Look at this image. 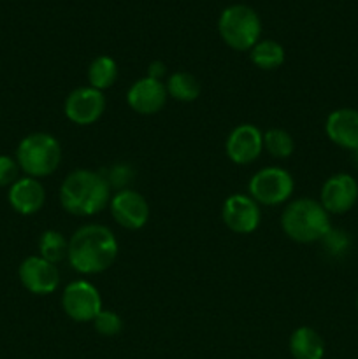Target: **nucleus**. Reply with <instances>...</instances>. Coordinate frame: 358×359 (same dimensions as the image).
<instances>
[{
  "label": "nucleus",
  "mask_w": 358,
  "mask_h": 359,
  "mask_svg": "<svg viewBox=\"0 0 358 359\" xmlns=\"http://www.w3.org/2000/svg\"><path fill=\"white\" fill-rule=\"evenodd\" d=\"M118 256V241L104 224H84L69 241V265L83 276L102 273Z\"/></svg>",
  "instance_id": "obj_1"
},
{
  "label": "nucleus",
  "mask_w": 358,
  "mask_h": 359,
  "mask_svg": "<svg viewBox=\"0 0 358 359\" xmlns=\"http://www.w3.org/2000/svg\"><path fill=\"white\" fill-rule=\"evenodd\" d=\"M111 202V186L100 172L79 168L63 179L60 203L74 216L88 217L102 212Z\"/></svg>",
  "instance_id": "obj_2"
},
{
  "label": "nucleus",
  "mask_w": 358,
  "mask_h": 359,
  "mask_svg": "<svg viewBox=\"0 0 358 359\" xmlns=\"http://www.w3.org/2000/svg\"><path fill=\"white\" fill-rule=\"evenodd\" d=\"M281 226L291 241L300 244L323 241V237L332 230L330 214L318 200L312 198H298L288 203L281 216Z\"/></svg>",
  "instance_id": "obj_3"
},
{
  "label": "nucleus",
  "mask_w": 358,
  "mask_h": 359,
  "mask_svg": "<svg viewBox=\"0 0 358 359\" xmlns=\"http://www.w3.org/2000/svg\"><path fill=\"white\" fill-rule=\"evenodd\" d=\"M16 161L28 177H46L58 168L62 146L49 133H30L18 146Z\"/></svg>",
  "instance_id": "obj_4"
},
{
  "label": "nucleus",
  "mask_w": 358,
  "mask_h": 359,
  "mask_svg": "<svg viewBox=\"0 0 358 359\" xmlns=\"http://www.w3.org/2000/svg\"><path fill=\"white\" fill-rule=\"evenodd\" d=\"M218 30L227 46L235 51H249L262 34V21L258 14L248 6H230L221 13Z\"/></svg>",
  "instance_id": "obj_5"
},
{
  "label": "nucleus",
  "mask_w": 358,
  "mask_h": 359,
  "mask_svg": "<svg viewBox=\"0 0 358 359\" xmlns=\"http://www.w3.org/2000/svg\"><path fill=\"white\" fill-rule=\"evenodd\" d=\"M295 182L288 170L279 167H267L256 172L249 181V196L262 205H279L290 200Z\"/></svg>",
  "instance_id": "obj_6"
},
{
  "label": "nucleus",
  "mask_w": 358,
  "mask_h": 359,
  "mask_svg": "<svg viewBox=\"0 0 358 359\" xmlns=\"http://www.w3.org/2000/svg\"><path fill=\"white\" fill-rule=\"evenodd\" d=\"M62 307L72 321L90 323L102 311L100 293L88 280H74L63 290Z\"/></svg>",
  "instance_id": "obj_7"
},
{
  "label": "nucleus",
  "mask_w": 358,
  "mask_h": 359,
  "mask_svg": "<svg viewBox=\"0 0 358 359\" xmlns=\"http://www.w3.org/2000/svg\"><path fill=\"white\" fill-rule=\"evenodd\" d=\"M221 219L234 233L248 235L258 228L262 212L260 205L249 195H230L221 207Z\"/></svg>",
  "instance_id": "obj_8"
},
{
  "label": "nucleus",
  "mask_w": 358,
  "mask_h": 359,
  "mask_svg": "<svg viewBox=\"0 0 358 359\" xmlns=\"http://www.w3.org/2000/svg\"><path fill=\"white\" fill-rule=\"evenodd\" d=\"M109 210L116 223L126 230H140L150 219V205L146 198L133 189H119L112 195Z\"/></svg>",
  "instance_id": "obj_9"
},
{
  "label": "nucleus",
  "mask_w": 358,
  "mask_h": 359,
  "mask_svg": "<svg viewBox=\"0 0 358 359\" xmlns=\"http://www.w3.org/2000/svg\"><path fill=\"white\" fill-rule=\"evenodd\" d=\"M65 116L76 125L88 126L100 119L105 111V97L100 90L83 86L74 90L65 100Z\"/></svg>",
  "instance_id": "obj_10"
},
{
  "label": "nucleus",
  "mask_w": 358,
  "mask_h": 359,
  "mask_svg": "<svg viewBox=\"0 0 358 359\" xmlns=\"http://www.w3.org/2000/svg\"><path fill=\"white\" fill-rule=\"evenodd\" d=\"M358 200V182L350 174H336L326 179L319 193V203L329 214H346Z\"/></svg>",
  "instance_id": "obj_11"
},
{
  "label": "nucleus",
  "mask_w": 358,
  "mask_h": 359,
  "mask_svg": "<svg viewBox=\"0 0 358 359\" xmlns=\"http://www.w3.org/2000/svg\"><path fill=\"white\" fill-rule=\"evenodd\" d=\"M21 284L34 294H51L60 284V272L56 265L46 262L41 256H28L18 269Z\"/></svg>",
  "instance_id": "obj_12"
},
{
  "label": "nucleus",
  "mask_w": 358,
  "mask_h": 359,
  "mask_svg": "<svg viewBox=\"0 0 358 359\" xmlns=\"http://www.w3.org/2000/svg\"><path fill=\"white\" fill-rule=\"evenodd\" d=\"M225 151L230 161L235 165H249L263 151V133L258 126L249 125V123H242V125L235 126L228 135L227 144H225Z\"/></svg>",
  "instance_id": "obj_13"
},
{
  "label": "nucleus",
  "mask_w": 358,
  "mask_h": 359,
  "mask_svg": "<svg viewBox=\"0 0 358 359\" xmlns=\"http://www.w3.org/2000/svg\"><path fill=\"white\" fill-rule=\"evenodd\" d=\"M167 88L161 81L151 79V77H142L135 81L126 91V102L130 109L137 114L151 116L161 111L167 102Z\"/></svg>",
  "instance_id": "obj_14"
},
{
  "label": "nucleus",
  "mask_w": 358,
  "mask_h": 359,
  "mask_svg": "<svg viewBox=\"0 0 358 359\" xmlns=\"http://www.w3.org/2000/svg\"><path fill=\"white\" fill-rule=\"evenodd\" d=\"M325 133L336 146L358 151V111L351 107L336 109L325 121Z\"/></svg>",
  "instance_id": "obj_15"
},
{
  "label": "nucleus",
  "mask_w": 358,
  "mask_h": 359,
  "mask_svg": "<svg viewBox=\"0 0 358 359\" xmlns=\"http://www.w3.org/2000/svg\"><path fill=\"white\" fill-rule=\"evenodd\" d=\"M46 202L44 186L34 177H21L9 188V203L21 216L39 212Z\"/></svg>",
  "instance_id": "obj_16"
},
{
  "label": "nucleus",
  "mask_w": 358,
  "mask_h": 359,
  "mask_svg": "<svg viewBox=\"0 0 358 359\" xmlns=\"http://www.w3.org/2000/svg\"><path fill=\"white\" fill-rule=\"evenodd\" d=\"M290 353L295 359H323L325 342L316 330L300 326L290 337Z\"/></svg>",
  "instance_id": "obj_17"
},
{
  "label": "nucleus",
  "mask_w": 358,
  "mask_h": 359,
  "mask_svg": "<svg viewBox=\"0 0 358 359\" xmlns=\"http://www.w3.org/2000/svg\"><path fill=\"white\" fill-rule=\"evenodd\" d=\"M118 79V65L111 56H97L88 67V83L95 90H107Z\"/></svg>",
  "instance_id": "obj_18"
},
{
  "label": "nucleus",
  "mask_w": 358,
  "mask_h": 359,
  "mask_svg": "<svg viewBox=\"0 0 358 359\" xmlns=\"http://www.w3.org/2000/svg\"><path fill=\"white\" fill-rule=\"evenodd\" d=\"M251 62L262 70H274L284 63V49L279 42L270 41H258L251 48Z\"/></svg>",
  "instance_id": "obj_19"
},
{
  "label": "nucleus",
  "mask_w": 358,
  "mask_h": 359,
  "mask_svg": "<svg viewBox=\"0 0 358 359\" xmlns=\"http://www.w3.org/2000/svg\"><path fill=\"white\" fill-rule=\"evenodd\" d=\"M167 95L178 102H193L200 95V84L195 76L188 72H175L167 79Z\"/></svg>",
  "instance_id": "obj_20"
},
{
  "label": "nucleus",
  "mask_w": 358,
  "mask_h": 359,
  "mask_svg": "<svg viewBox=\"0 0 358 359\" xmlns=\"http://www.w3.org/2000/svg\"><path fill=\"white\" fill-rule=\"evenodd\" d=\"M67 251H69V241L60 231L48 230L39 238V252H41L39 256L44 258L46 262L53 263V265L65 259Z\"/></svg>",
  "instance_id": "obj_21"
},
{
  "label": "nucleus",
  "mask_w": 358,
  "mask_h": 359,
  "mask_svg": "<svg viewBox=\"0 0 358 359\" xmlns=\"http://www.w3.org/2000/svg\"><path fill=\"white\" fill-rule=\"evenodd\" d=\"M263 149L274 158H288L293 154L295 142L286 130L269 128L263 133Z\"/></svg>",
  "instance_id": "obj_22"
},
{
  "label": "nucleus",
  "mask_w": 358,
  "mask_h": 359,
  "mask_svg": "<svg viewBox=\"0 0 358 359\" xmlns=\"http://www.w3.org/2000/svg\"><path fill=\"white\" fill-rule=\"evenodd\" d=\"M91 323H93L97 333H100L102 337H116L123 330L121 318H119L116 312L104 311V309L98 312L97 318H95Z\"/></svg>",
  "instance_id": "obj_23"
},
{
  "label": "nucleus",
  "mask_w": 358,
  "mask_h": 359,
  "mask_svg": "<svg viewBox=\"0 0 358 359\" xmlns=\"http://www.w3.org/2000/svg\"><path fill=\"white\" fill-rule=\"evenodd\" d=\"M323 244H325L326 251L332 252L333 256L344 255V252L350 249V235L344 233V231L340 230H333L332 228V230L323 237Z\"/></svg>",
  "instance_id": "obj_24"
},
{
  "label": "nucleus",
  "mask_w": 358,
  "mask_h": 359,
  "mask_svg": "<svg viewBox=\"0 0 358 359\" xmlns=\"http://www.w3.org/2000/svg\"><path fill=\"white\" fill-rule=\"evenodd\" d=\"M18 172H20L18 161L6 154H0V188L13 186L18 181Z\"/></svg>",
  "instance_id": "obj_25"
},
{
  "label": "nucleus",
  "mask_w": 358,
  "mask_h": 359,
  "mask_svg": "<svg viewBox=\"0 0 358 359\" xmlns=\"http://www.w3.org/2000/svg\"><path fill=\"white\" fill-rule=\"evenodd\" d=\"M104 177L107 179L111 188L114 186V188L126 189L125 186L132 181L133 170L128 167V165H114V167H111V170L107 172V175H104Z\"/></svg>",
  "instance_id": "obj_26"
},
{
  "label": "nucleus",
  "mask_w": 358,
  "mask_h": 359,
  "mask_svg": "<svg viewBox=\"0 0 358 359\" xmlns=\"http://www.w3.org/2000/svg\"><path fill=\"white\" fill-rule=\"evenodd\" d=\"M165 72H167V67H165V63L161 62H151L150 67H147V77H151V79L161 81L164 79Z\"/></svg>",
  "instance_id": "obj_27"
},
{
  "label": "nucleus",
  "mask_w": 358,
  "mask_h": 359,
  "mask_svg": "<svg viewBox=\"0 0 358 359\" xmlns=\"http://www.w3.org/2000/svg\"><path fill=\"white\" fill-rule=\"evenodd\" d=\"M357 307H358V298H357Z\"/></svg>",
  "instance_id": "obj_28"
}]
</instances>
